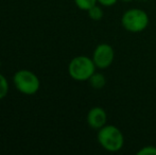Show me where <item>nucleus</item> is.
Instances as JSON below:
<instances>
[{
  "label": "nucleus",
  "instance_id": "4468645a",
  "mask_svg": "<svg viewBox=\"0 0 156 155\" xmlns=\"http://www.w3.org/2000/svg\"><path fill=\"white\" fill-rule=\"evenodd\" d=\"M0 67H1V62H0Z\"/></svg>",
  "mask_w": 156,
  "mask_h": 155
},
{
  "label": "nucleus",
  "instance_id": "0eeeda50",
  "mask_svg": "<svg viewBox=\"0 0 156 155\" xmlns=\"http://www.w3.org/2000/svg\"><path fill=\"white\" fill-rule=\"evenodd\" d=\"M89 84L94 89H102L106 84V79L104 76L100 72H94L90 78H89Z\"/></svg>",
  "mask_w": 156,
  "mask_h": 155
},
{
  "label": "nucleus",
  "instance_id": "1a4fd4ad",
  "mask_svg": "<svg viewBox=\"0 0 156 155\" xmlns=\"http://www.w3.org/2000/svg\"><path fill=\"white\" fill-rule=\"evenodd\" d=\"M98 0H74V3L80 10L82 11H88L91 6L97 4Z\"/></svg>",
  "mask_w": 156,
  "mask_h": 155
},
{
  "label": "nucleus",
  "instance_id": "423d86ee",
  "mask_svg": "<svg viewBox=\"0 0 156 155\" xmlns=\"http://www.w3.org/2000/svg\"><path fill=\"white\" fill-rule=\"evenodd\" d=\"M87 124L94 130H100L102 126L106 124L107 121V115L106 112L100 106H94L90 108L89 112L87 113L86 117Z\"/></svg>",
  "mask_w": 156,
  "mask_h": 155
},
{
  "label": "nucleus",
  "instance_id": "7ed1b4c3",
  "mask_svg": "<svg viewBox=\"0 0 156 155\" xmlns=\"http://www.w3.org/2000/svg\"><path fill=\"white\" fill-rule=\"evenodd\" d=\"M121 25L126 31L139 33L149 26V15L141 9H129L122 15Z\"/></svg>",
  "mask_w": 156,
  "mask_h": 155
},
{
  "label": "nucleus",
  "instance_id": "f257e3e1",
  "mask_svg": "<svg viewBox=\"0 0 156 155\" xmlns=\"http://www.w3.org/2000/svg\"><path fill=\"white\" fill-rule=\"evenodd\" d=\"M98 141L106 151L118 152L124 145V136L119 128L112 124H105L98 130Z\"/></svg>",
  "mask_w": 156,
  "mask_h": 155
},
{
  "label": "nucleus",
  "instance_id": "ddd939ff",
  "mask_svg": "<svg viewBox=\"0 0 156 155\" xmlns=\"http://www.w3.org/2000/svg\"><path fill=\"white\" fill-rule=\"evenodd\" d=\"M121 1H123V2H129V1H132V0H121Z\"/></svg>",
  "mask_w": 156,
  "mask_h": 155
},
{
  "label": "nucleus",
  "instance_id": "20e7f679",
  "mask_svg": "<svg viewBox=\"0 0 156 155\" xmlns=\"http://www.w3.org/2000/svg\"><path fill=\"white\" fill-rule=\"evenodd\" d=\"M13 82L17 90L27 96L35 95L41 87V81L37 76L27 69H21L15 72Z\"/></svg>",
  "mask_w": 156,
  "mask_h": 155
},
{
  "label": "nucleus",
  "instance_id": "9d476101",
  "mask_svg": "<svg viewBox=\"0 0 156 155\" xmlns=\"http://www.w3.org/2000/svg\"><path fill=\"white\" fill-rule=\"evenodd\" d=\"M9 93V83L3 75L0 73V100L6 97Z\"/></svg>",
  "mask_w": 156,
  "mask_h": 155
},
{
  "label": "nucleus",
  "instance_id": "6e6552de",
  "mask_svg": "<svg viewBox=\"0 0 156 155\" xmlns=\"http://www.w3.org/2000/svg\"><path fill=\"white\" fill-rule=\"evenodd\" d=\"M87 13H88L89 18L93 19L94 21L101 20V19L103 18V16H104V12H103L102 8H101L100 5H98V4H94V6H91V8L87 11Z\"/></svg>",
  "mask_w": 156,
  "mask_h": 155
},
{
  "label": "nucleus",
  "instance_id": "f8f14e48",
  "mask_svg": "<svg viewBox=\"0 0 156 155\" xmlns=\"http://www.w3.org/2000/svg\"><path fill=\"white\" fill-rule=\"evenodd\" d=\"M118 0H98V2L100 3V5L102 6H112L114 4H116Z\"/></svg>",
  "mask_w": 156,
  "mask_h": 155
},
{
  "label": "nucleus",
  "instance_id": "f03ea898",
  "mask_svg": "<svg viewBox=\"0 0 156 155\" xmlns=\"http://www.w3.org/2000/svg\"><path fill=\"white\" fill-rule=\"evenodd\" d=\"M96 65L93 58L85 55H79L73 58L68 66V73L74 81L84 82L96 72Z\"/></svg>",
  "mask_w": 156,
  "mask_h": 155
},
{
  "label": "nucleus",
  "instance_id": "9b49d317",
  "mask_svg": "<svg viewBox=\"0 0 156 155\" xmlns=\"http://www.w3.org/2000/svg\"><path fill=\"white\" fill-rule=\"evenodd\" d=\"M137 155H156V147L146 146L137 151Z\"/></svg>",
  "mask_w": 156,
  "mask_h": 155
},
{
  "label": "nucleus",
  "instance_id": "39448f33",
  "mask_svg": "<svg viewBox=\"0 0 156 155\" xmlns=\"http://www.w3.org/2000/svg\"><path fill=\"white\" fill-rule=\"evenodd\" d=\"M91 58L97 68L105 69L113 64L114 58H115V51L113 47L108 44H99L94 50Z\"/></svg>",
  "mask_w": 156,
  "mask_h": 155
}]
</instances>
